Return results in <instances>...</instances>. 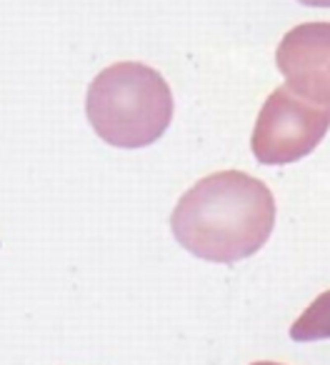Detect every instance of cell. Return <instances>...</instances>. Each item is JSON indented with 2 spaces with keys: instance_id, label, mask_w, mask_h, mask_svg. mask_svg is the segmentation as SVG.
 I'll use <instances>...</instances> for the list:
<instances>
[{
  "instance_id": "5",
  "label": "cell",
  "mask_w": 330,
  "mask_h": 365,
  "mask_svg": "<svg viewBox=\"0 0 330 365\" xmlns=\"http://www.w3.org/2000/svg\"><path fill=\"white\" fill-rule=\"evenodd\" d=\"M290 338L298 343L330 340V290L320 293L290 325Z\"/></svg>"
},
{
  "instance_id": "6",
  "label": "cell",
  "mask_w": 330,
  "mask_h": 365,
  "mask_svg": "<svg viewBox=\"0 0 330 365\" xmlns=\"http://www.w3.org/2000/svg\"><path fill=\"white\" fill-rule=\"evenodd\" d=\"M303 5H310V8H330V0H298Z\"/></svg>"
},
{
  "instance_id": "4",
  "label": "cell",
  "mask_w": 330,
  "mask_h": 365,
  "mask_svg": "<svg viewBox=\"0 0 330 365\" xmlns=\"http://www.w3.org/2000/svg\"><path fill=\"white\" fill-rule=\"evenodd\" d=\"M275 65L295 95L330 105V23H303L288 30Z\"/></svg>"
},
{
  "instance_id": "2",
  "label": "cell",
  "mask_w": 330,
  "mask_h": 365,
  "mask_svg": "<svg viewBox=\"0 0 330 365\" xmlns=\"http://www.w3.org/2000/svg\"><path fill=\"white\" fill-rule=\"evenodd\" d=\"M173 90L155 68L135 60L100 70L85 93V118L110 148L138 150L165 135L173 123Z\"/></svg>"
},
{
  "instance_id": "3",
  "label": "cell",
  "mask_w": 330,
  "mask_h": 365,
  "mask_svg": "<svg viewBox=\"0 0 330 365\" xmlns=\"http://www.w3.org/2000/svg\"><path fill=\"white\" fill-rule=\"evenodd\" d=\"M330 130V105L295 95L288 85L275 88L258 118L250 150L263 165H288L310 155Z\"/></svg>"
},
{
  "instance_id": "1",
  "label": "cell",
  "mask_w": 330,
  "mask_h": 365,
  "mask_svg": "<svg viewBox=\"0 0 330 365\" xmlns=\"http://www.w3.org/2000/svg\"><path fill=\"white\" fill-rule=\"evenodd\" d=\"M275 228L270 188L243 170H218L193 183L170 215L180 248L208 263H238L255 255Z\"/></svg>"
},
{
  "instance_id": "7",
  "label": "cell",
  "mask_w": 330,
  "mask_h": 365,
  "mask_svg": "<svg viewBox=\"0 0 330 365\" xmlns=\"http://www.w3.org/2000/svg\"><path fill=\"white\" fill-rule=\"evenodd\" d=\"M250 365H285V363H275V360H255Z\"/></svg>"
}]
</instances>
